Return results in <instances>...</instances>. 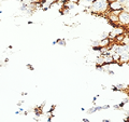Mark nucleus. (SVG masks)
Masks as SVG:
<instances>
[{"mask_svg":"<svg viewBox=\"0 0 129 122\" xmlns=\"http://www.w3.org/2000/svg\"><path fill=\"white\" fill-rule=\"evenodd\" d=\"M109 0H95L90 5V11L96 14H104L109 11Z\"/></svg>","mask_w":129,"mask_h":122,"instance_id":"1","label":"nucleus"},{"mask_svg":"<svg viewBox=\"0 0 129 122\" xmlns=\"http://www.w3.org/2000/svg\"><path fill=\"white\" fill-rule=\"evenodd\" d=\"M118 24L120 26H129V12L120 11L118 14Z\"/></svg>","mask_w":129,"mask_h":122,"instance_id":"2","label":"nucleus"},{"mask_svg":"<svg viewBox=\"0 0 129 122\" xmlns=\"http://www.w3.org/2000/svg\"><path fill=\"white\" fill-rule=\"evenodd\" d=\"M123 5L117 0H112L109 2V9L110 11H123Z\"/></svg>","mask_w":129,"mask_h":122,"instance_id":"3","label":"nucleus"},{"mask_svg":"<svg viewBox=\"0 0 129 122\" xmlns=\"http://www.w3.org/2000/svg\"><path fill=\"white\" fill-rule=\"evenodd\" d=\"M110 108V106L109 105H106V106H92L91 108L88 109V113H94L96 111H99V110H102V109H108Z\"/></svg>","mask_w":129,"mask_h":122,"instance_id":"4","label":"nucleus"},{"mask_svg":"<svg viewBox=\"0 0 129 122\" xmlns=\"http://www.w3.org/2000/svg\"><path fill=\"white\" fill-rule=\"evenodd\" d=\"M110 43V39L109 38H106L104 40H101V41H99V44L98 46L99 47H103V48H106V47H108V44Z\"/></svg>","mask_w":129,"mask_h":122,"instance_id":"5","label":"nucleus"},{"mask_svg":"<svg viewBox=\"0 0 129 122\" xmlns=\"http://www.w3.org/2000/svg\"><path fill=\"white\" fill-rule=\"evenodd\" d=\"M116 89H118V90H125L126 89V87H125V84H116L115 85Z\"/></svg>","mask_w":129,"mask_h":122,"instance_id":"6","label":"nucleus"},{"mask_svg":"<svg viewBox=\"0 0 129 122\" xmlns=\"http://www.w3.org/2000/svg\"><path fill=\"white\" fill-rule=\"evenodd\" d=\"M56 43H59L60 46H64V44H66V40L60 39V40H57V41H56Z\"/></svg>","mask_w":129,"mask_h":122,"instance_id":"7","label":"nucleus"},{"mask_svg":"<svg viewBox=\"0 0 129 122\" xmlns=\"http://www.w3.org/2000/svg\"><path fill=\"white\" fill-rule=\"evenodd\" d=\"M23 1H25V2H27V0H23ZM30 2H37V1H39V0H29Z\"/></svg>","mask_w":129,"mask_h":122,"instance_id":"8","label":"nucleus"},{"mask_svg":"<svg viewBox=\"0 0 129 122\" xmlns=\"http://www.w3.org/2000/svg\"><path fill=\"white\" fill-rule=\"evenodd\" d=\"M84 1H87V2H89V3H92L95 0H84Z\"/></svg>","mask_w":129,"mask_h":122,"instance_id":"9","label":"nucleus"},{"mask_svg":"<svg viewBox=\"0 0 129 122\" xmlns=\"http://www.w3.org/2000/svg\"><path fill=\"white\" fill-rule=\"evenodd\" d=\"M27 67H28V68H30V69H34V67H32L31 65H27Z\"/></svg>","mask_w":129,"mask_h":122,"instance_id":"10","label":"nucleus"},{"mask_svg":"<svg viewBox=\"0 0 129 122\" xmlns=\"http://www.w3.org/2000/svg\"><path fill=\"white\" fill-rule=\"evenodd\" d=\"M83 121H84V122H89V121H88L87 119H83Z\"/></svg>","mask_w":129,"mask_h":122,"instance_id":"11","label":"nucleus"},{"mask_svg":"<svg viewBox=\"0 0 129 122\" xmlns=\"http://www.w3.org/2000/svg\"><path fill=\"white\" fill-rule=\"evenodd\" d=\"M103 122H110V120H109V119L108 120H103Z\"/></svg>","mask_w":129,"mask_h":122,"instance_id":"12","label":"nucleus"},{"mask_svg":"<svg viewBox=\"0 0 129 122\" xmlns=\"http://www.w3.org/2000/svg\"><path fill=\"white\" fill-rule=\"evenodd\" d=\"M6 1H9V0H6ZM13 1H21V0H13Z\"/></svg>","mask_w":129,"mask_h":122,"instance_id":"13","label":"nucleus"},{"mask_svg":"<svg viewBox=\"0 0 129 122\" xmlns=\"http://www.w3.org/2000/svg\"><path fill=\"white\" fill-rule=\"evenodd\" d=\"M127 95H128V98H129V90H128V92H127Z\"/></svg>","mask_w":129,"mask_h":122,"instance_id":"14","label":"nucleus"},{"mask_svg":"<svg viewBox=\"0 0 129 122\" xmlns=\"http://www.w3.org/2000/svg\"><path fill=\"white\" fill-rule=\"evenodd\" d=\"M127 117H128V119H129V111H128V113H127Z\"/></svg>","mask_w":129,"mask_h":122,"instance_id":"15","label":"nucleus"},{"mask_svg":"<svg viewBox=\"0 0 129 122\" xmlns=\"http://www.w3.org/2000/svg\"><path fill=\"white\" fill-rule=\"evenodd\" d=\"M2 13H3V12H2L1 10H0V14H2Z\"/></svg>","mask_w":129,"mask_h":122,"instance_id":"16","label":"nucleus"},{"mask_svg":"<svg viewBox=\"0 0 129 122\" xmlns=\"http://www.w3.org/2000/svg\"><path fill=\"white\" fill-rule=\"evenodd\" d=\"M127 122H129V119H128V120H127Z\"/></svg>","mask_w":129,"mask_h":122,"instance_id":"17","label":"nucleus"},{"mask_svg":"<svg viewBox=\"0 0 129 122\" xmlns=\"http://www.w3.org/2000/svg\"><path fill=\"white\" fill-rule=\"evenodd\" d=\"M53 1H55V0H53Z\"/></svg>","mask_w":129,"mask_h":122,"instance_id":"18","label":"nucleus"},{"mask_svg":"<svg viewBox=\"0 0 129 122\" xmlns=\"http://www.w3.org/2000/svg\"><path fill=\"white\" fill-rule=\"evenodd\" d=\"M128 27H129V26H128Z\"/></svg>","mask_w":129,"mask_h":122,"instance_id":"19","label":"nucleus"}]
</instances>
